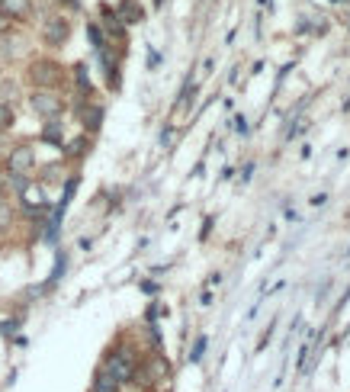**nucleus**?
Returning <instances> with one entry per match:
<instances>
[{
    "label": "nucleus",
    "mask_w": 350,
    "mask_h": 392,
    "mask_svg": "<svg viewBox=\"0 0 350 392\" xmlns=\"http://www.w3.org/2000/svg\"><path fill=\"white\" fill-rule=\"evenodd\" d=\"M77 87H81V93H91V81H87L84 68H77Z\"/></svg>",
    "instance_id": "f8f14e48"
},
{
    "label": "nucleus",
    "mask_w": 350,
    "mask_h": 392,
    "mask_svg": "<svg viewBox=\"0 0 350 392\" xmlns=\"http://www.w3.org/2000/svg\"><path fill=\"white\" fill-rule=\"evenodd\" d=\"M42 139L45 142H52V145H62V126H58V120L55 122H45V129H42Z\"/></svg>",
    "instance_id": "9d476101"
},
{
    "label": "nucleus",
    "mask_w": 350,
    "mask_h": 392,
    "mask_svg": "<svg viewBox=\"0 0 350 392\" xmlns=\"http://www.w3.org/2000/svg\"><path fill=\"white\" fill-rule=\"evenodd\" d=\"M29 110L39 116V120H45V122H55L58 116H62V110H64V103L55 97V93H49V91H35L33 97H29Z\"/></svg>",
    "instance_id": "7ed1b4c3"
},
{
    "label": "nucleus",
    "mask_w": 350,
    "mask_h": 392,
    "mask_svg": "<svg viewBox=\"0 0 350 392\" xmlns=\"http://www.w3.org/2000/svg\"><path fill=\"white\" fill-rule=\"evenodd\" d=\"M26 77L33 81L35 87H42V91H49V87H55L58 81H62V68H58L52 58H35L33 64H29Z\"/></svg>",
    "instance_id": "f03ea898"
},
{
    "label": "nucleus",
    "mask_w": 350,
    "mask_h": 392,
    "mask_svg": "<svg viewBox=\"0 0 350 392\" xmlns=\"http://www.w3.org/2000/svg\"><path fill=\"white\" fill-rule=\"evenodd\" d=\"M0 13H7L10 20H26L33 13V0H0Z\"/></svg>",
    "instance_id": "0eeeda50"
},
{
    "label": "nucleus",
    "mask_w": 350,
    "mask_h": 392,
    "mask_svg": "<svg viewBox=\"0 0 350 392\" xmlns=\"http://www.w3.org/2000/svg\"><path fill=\"white\" fill-rule=\"evenodd\" d=\"M139 20H141L139 0H122L119 4V23H139Z\"/></svg>",
    "instance_id": "6e6552de"
},
{
    "label": "nucleus",
    "mask_w": 350,
    "mask_h": 392,
    "mask_svg": "<svg viewBox=\"0 0 350 392\" xmlns=\"http://www.w3.org/2000/svg\"><path fill=\"white\" fill-rule=\"evenodd\" d=\"M77 116H81V122H84V129H91V132H97L100 122H103V106H87V103H77Z\"/></svg>",
    "instance_id": "423d86ee"
},
{
    "label": "nucleus",
    "mask_w": 350,
    "mask_h": 392,
    "mask_svg": "<svg viewBox=\"0 0 350 392\" xmlns=\"http://www.w3.org/2000/svg\"><path fill=\"white\" fill-rule=\"evenodd\" d=\"M13 120H16L13 106H10V103H0V132H4V129H10V126H13Z\"/></svg>",
    "instance_id": "9b49d317"
},
{
    "label": "nucleus",
    "mask_w": 350,
    "mask_h": 392,
    "mask_svg": "<svg viewBox=\"0 0 350 392\" xmlns=\"http://www.w3.org/2000/svg\"><path fill=\"white\" fill-rule=\"evenodd\" d=\"M93 392H119V383H116L106 370H97V376H93Z\"/></svg>",
    "instance_id": "1a4fd4ad"
},
{
    "label": "nucleus",
    "mask_w": 350,
    "mask_h": 392,
    "mask_svg": "<svg viewBox=\"0 0 350 392\" xmlns=\"http://www.w3.org/2000/svg\"><path fill=\"white\" fill-rule=\"evenodd\" d=\"M42 39H45L49 45H55V49H62V45L71 39V26H68V20H62V16H52V20H45Z\"/></svg>",
    "instance_id": "39448f33"
},
{
    "label": "nucleus",
    "mask_w": 350,
    "mask_h": 392,
    "mask_svg": "<svg viewBox=\"0 0 350 392\" xmlns=\"http://www.w3.org/2000/svg\"><path fill=\"white\" fill-rule=\"evenodd\" d=\"M64 4H68L71 10H81V0H64Z\"/></svg>",
    "instance_id": "dca6fc26"
},
{
    "label": "nucleus",
    "mask_w": 350,
    "mask_h": 392,
    "mask_svg": "<svg viewBox=\"0 0 350 392\" xmlns=\"http://www.w3.org/2000/svg\"><path fill=\"white\" fill-rule=\"evenodd\" d=\"M100 370H106L116 383H132L135 379V373H139V367H135V360H132V354L129 350H122V347H116V350H110L103 357V364H100Z\"/></svg>",
    "instance_id": "f257e3e1"
},
{
    "label": "nucleus",
    "mask_w": 350,
    "mask_h": 392,
    "mask_svg": "<svg viewBox=\"0 0 350 392\" xmlns=\"http://www.w3.org/2000/svg\"><path fill=\"white\" fill-rule=\"evenodd\" d=\"M4 103H10V100H16V87H13V81H4Z\"/></svg>",
    "instance_id": "ddd939ff"
},
{
    "label": "nucleus",
    "mask_w": 350,
    "mask_h": 392,
    "mask_svg": "<svg viewBox=\"0 0 350 392\" xmlns=\"http://www.w3.org/2000/svg\"><path fill=\"white\" fill-rule=\"evenodd\" d=\"M35 168V151L33 145H16L7 158V171L10 174H20V177H29Z\"/></svg>",
    "instance_id": "20e7f679"
},
{
    "label": "nucleus",
    "mask_w": 350,
    "mask_h": 392,
    "mask_svg": "<svg viewBox=\"0 0 350 392\" xmlns=\"http://www.w3.org/2000/svg\"><path fill=\"white\" fill-rule=\"evenodd\" d=\"M10 26H13V20L7 13H0V33H10Z\"/></svg>",
    "instance_id": "4468645a"
},
{
    "label": "nucleus",
    "mask_w": 350,
    "mask_h": 392,
    "mask_svg": "<svg viewBox=\"0 0 350 392\" xmlns=\"http://www.w3.org/2000/svg\"><path fill=\"white\" fill-rule=\"evenodd\" d=\"M84 145H87V142H84V139H77V142H74V145H71V148H68V151H71V154H81V151H84Z\"/></svg>",
    "instance_id": "2eb2a0df"
}]
</instances>
